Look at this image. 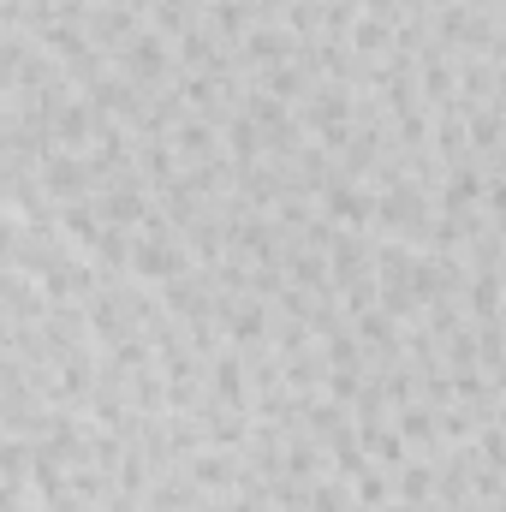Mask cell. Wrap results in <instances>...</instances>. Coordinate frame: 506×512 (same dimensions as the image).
Instances as JSON below:
<instances>
[{
    "instance_id": "cell-3",
    "label": "cell",
    "mask_w": 506,
    "mask_h": 512,
    "mask_svg": "<svg viewBox=\"0 0 506 512\" xmlns=\"http://www.w3.org/2000/svg\"><path fill=\"white\" fill-rule=\"evenodd\" d=\"M173 66H179V60H173V42H167V36H155V30H143L137 42H126V48L114 54V72L131 78L137 90H149V96H155V90H167Z\"/></svg>"
},
{
    "instance_id": "cell-8",
    "label": "cell",
    "mask_w": 506,
    "mask_h": 512,
    "mask_svg": "<svg viewBox=\"0 0 506 512\" xmlns=\"http://www.w3.org/2000/svg\"><path fill=\"white\" fill-rule=\"evenodd\" d=\"M239 60L262 72V66H280V60H298V36L280 24V18H256V30L239 42Z\"/></svg>"
},
{
    "instance_id": "cell-21",
    "label": "cell",
    "mask_w": 506,
    "mask_h": 512,
    "mask_svg": "<svg viewBox=\"0 0 506 512\" xmlns=\"http://www.w3.org/2000/svg\"><path fill=\"white\" fill-rule=\"evenodd\" d=\"M126 399H131V411H143V417H167V376H161V364L131 370L126 376Z\"/></svg>"
},
{
    "instance_id": "cell-12",
    "label": "cell",
    "mask_w": 506,
    "mask_h": 512,
    "mask_svg": "<svg viewBox=\"0 0 506 512\" xmlns=\"http://www.w3.org/2000/svg\"><path fill=\"white\" fill-rule=\"evenodd\" d=\"M102 227H108V215H102V197H78V203H60V233H66L78 251H90Z\"/></svg>"
},
{
    "instance_id": "cell-26",
    "label": "cell",
    "mask_w": 506,
    "mask_h": 512,
    "mask_svg": "<svg viewBox=\"0 0 506 512\" xmlns=\"http://www.w3.org/2000/svg\"><path fill=\"white\" fill-rule=\"evenodd\" d=\"M477 459L495 465V471H506V429L501 423H483V429H477Z\"/></svg>"
},
{
    "instance_id": "cell-22",
    "label": "cell",
    "mask_w": 506,
    "mask_h": 512,
    "mask_svg": "<svg viewBox=\"0 0 506 512\" xmlns=\"http://www.w3.org/2000/svg\"><path fill=\"white\" fill-rule=\"evenodd\" d=\"M322 346V358H328V370H370V346L358 340V328L346 322V328H334L328 340H316Z\"/></svg>"
},
{
    "instance_id": "cell-28",
    "label": "cell",
    "mask_w": 506,
    "mask_h": 512,
    "mask_svg": "<svg viewBox=\"0 0 506 512\" xmlns=\"http://www.w3.org/2000/svg\"><path fill=\"white\" fill-rule=\"evenodd\" d=\"M381 512H417V507H405V501H387V507H381Z\"/></svg>"
},
{
    "instance_id": "cell-27",
    "label": "cell",
    "mask_w": 506,
    "mask_h": 512,
    "mask_svg": "<svg viewBox=\"0 0 506 512\" xmlns=\"http://www.w3.org/2000/svg\"><path fill=\"white\" fill-rule=\"evenodd\" d=\"M483 209H489V221H506V173H489V191H483Z\"/></svg>"
},
{
    "instance_id": "cell-30",
    "label": "cell",
    "mask_w": 506,
    "mask_h": 512,
    "mask_svg": "<svg viewBox=\"0 0 506 512\" xmlns=\"http://www.w3.org/2000/svg\"><path fill=\"white\" fill-rule=\"evenodd\" d=\"M501 328H506V316H501Z\"/></svg>"
},
{
    "instance_id": "cell-29",
    "label": "cell",
    "mask_w": 506,
    "mask_h": 512,
    "mask_svg": "<svg viewBox=\"0 0 506 512\" xmlns=\"http://www.w3.org/2000/svg\"><path fill=\"white\" fill-rule=\"evenodd\" d=\"M495 423H501V429H506V399H501V411H495Z\"/></svg>"
},
{
    "instance_id": "cell-6",
    "label": "cell",
    "mask_w": 506,
    "mask_h": 512,
    "mask_svg": "<svg viewBox=\"0 0 506 512\" xmlns=\"http://www.w3.org/2000/svg\"><path fill=\"white\" fill-rule=\"evenodd\" d=\"M185 471H191V483H197L203 495H239V489L251 483V465H245V453H233V447H197V453L185 459Z\"/></svg>"
},
{
    "instance_id": "cell-10",
    "label": "cell",
    "mask_w": 506,
    "mask_h": 512,
    "mask_svg": "<svg viewBox=\"0 0 506 512\" xmlns=\"http://www.w3.org/2000/svg\"><path fill=\"white\" fill-rule=\"evenodd\" d=\"M393 423H399V435L423 453V459H435L447 441H441V411L435 405H423V399H405V405H393Z\"/></svg>"
},
{
    "instance_id": "cell-20",
    "label": "cell",
    "mask_w": 506,
    "mask_h": 512,
    "mask_svg": "<svg viewBox=\"0 0 506 512\" xmlns=\"http://www.w3.org/2000/svg\"><path fill=\"white\" fill-rule=\"evenodd\" d=\"M221 143H227V155H233L239 167H256V161L268 155V143H262V126H256L245 108H239V114H233V120L221 126Z\"/></svg>"
},
{
    "instance_id": "cell-24",
    "label": "cell",
    "mask_w": 506,
    "mask_h": 512,
    "mask_svg": "<svg viewBox=\"0 0 506 512\" xmlns=\"http://www.w3.org/2000/svg\"><path fill=\"white\" fill-rule=\"evenodd\" d=\"M441 358H447V370L459 376V370H483V352H477V328H459L453 340H441Z\"/></svg>"
},
{
    "instance_id": "cell-13",
    "label": "cell",
    "mask_w": 506,
    "mask_h": 512,
    "mask_svg": "<svg viewBox=\"0 0 506 512\" xmlns=\"http://www.w3.org/2000/svg\"><path fill=\"white\" fill-rule=\"evenodd\" d=\"M393 495L405 501V507H429L435 501V459H423V453H411L399 471H393Z\"/></svg>"
},
{
    "instance_id": "cell-19",
    "label": "cell",
    "mask_w": 506,
    "mask_h": 512,
    "mask_svg": "<svg viewBox=\"0 0 506 512\" xmlns=\"http://www.w3.org/2000/svg\"><path fill=\"white\" fill-rule=\"evenodd\" d=\"M501 149H506V108H501V102H483V108H471V155L495 161Z\"/></svg>"
},
{
    "instance_id": "cell-1",
    "label": "cell",
    "mask_w": 506,
    "mask_h": 512,
    "mask_svg": "<svg viewBox=\"0 0 506 512\" xmlns=\"http://www.w3.org/2000/svg\"><path fill=\"white\" fill-rule=\"evenodd\" d=\"M191 268H203L191 245L179 239V233H137V245H131V280H143V286H167V280H179V274H191Z\"/></svg>"
},
{
    "instance_id": "cell-23",
    "label": "cell",
    "mask_w": 506,
    "mask_h": 512,
    "mask_svg": "<svg viewBox=\"0 0 506 512\" xmlns=\"http://www.w3.org/2000/svg\"><path fill=\"white\" fill-rule=\"evenodd\" d=\"M352 501H358L364 512H381L387 501H399V495H393V471H381V465H370V471H364V477L352 483Z\"/></svg>"
},
{
    "instance_id": "cell-4",
    "label": "cell",
    "mask_w": 506,
    "mask_h": 512,
    "mask_svg": "<svg viewBox=\"0 0 506 512\" xmlns=\"http://www.w3.org/2000/svg\"><path fill=\"white\" fill-rule=\"evenodd\" d=\"M334 227H346V233H376V185H358V179H334L328 191H322V203H316Z\"/></svg>"
},
{
    "instance_id": "cell-14",
    "label": "cell",
    "mask_w": 506,
    "mask_h": 512,
    "mask_svg": "<svg viewBox=\"0 0 506 512\" xmlns=\"http://www.w3.org/2000/svg\"><path fill=\"white\" fill-rule=\"evenodd\" d=\"M465 316H471V328H477V322H501L506 316V274H471V286H465Z\"/></svg>"
},
{
    "instance_id": "cell-2",
    "label": "cell",
    "mask_w": 506,
    "mask_h": 512,
    "mask_svg": "<svg viewBox=\"0 0 506 512\" xmlns=\"http://www.w3.org/2000/svg\"><path fill=\"white\" fill-rule=\"evenodd\" d=\"M215 322H221L227 346H239V352H256V346L274 340V304L256 298V292H221Z\"/></svg>"
},
{
    "instance_id": "cell-9",
    "label": "cell",
    "mask_w": 506,
    "mask_h": 512,
    "mask_svg": "<svg viewBox=\"0 0 506 512\" xmlns=\"http://www.w3.org/2000/svg\"><path fill=\"white\" fill-rule=\"evenodd\" d=\"M90 36H96L102 54H120L126 42L143 36V12H131V6H120V0H102V6L90 12Z\"/></svg>"
},
{
    "instance_id": "cell-7",
    "label": "cell",
    "mask_w": 506,
    "mask_h": 512,
    "mask_svg": "<svg viewBox=\"0 0 506 512\" xmlns=\"http://www.w3.org/2000/svg\"><path fill=\"white\" fill-rule=\"evenodd\" d=\"M209 399H221V405H233V411H251L256 405L251 364H245L239 346H221V352L209 358Z\"/></svg>"
},
{
    "instance_id": "cell-16",
    "label": "cell",
    "mask_w": 506,
    "mask_h": 512,
    "mask_svg": "<svg viewBox=\"0 0 506 512\" xmlns=\"http://www.w3.org/2000/svg\"><path fill=\"white\" fill-rule=\"evenodd\" d=\"M393 30H399V18H381V12H364L358 24H352V54L364 60V66H376L393 54Z\"/></svg>"
},
{
    "instance_id": "cell-17",
    "label": "cell",
    "mask_w": 506,
    "mask_h": 512,
    "mask_svg": "<svg viewBox=\"0 0 506 512\" xmlns=\"http://www.w3.org/2000/svg\"><path fill=\"white\" fill-rule=\"evenodd\" d=\"M209 30H215L227 48H239L256 30V0H209Z\"/></svg>"
},
{
    "instance_id": "cell-5",
    "label": "cell",
    "mask_w": 506,
    "mask_h": 512,
    "mask_svg": "<svg viewBox=\"0 0 506 512\" xmlns=\"http://www.w3.org/2000/svg\"><path fill=\"white\" fill-rule=\"evenodd\" d=\"M36 185L54 197V203H78V197H96V173H90V155H72V149H48L42 167H36Z\"/></svg>"
},
{
    "instance_id": "cell-15",
    "label": "cell",
    "mask_w": 506,
    "mask_h": 512,
    "mask_svg": "<svg viewBox=\"0 0 506 512\" xmlns=\"http://www.w3.org/2000/svg\"><path fill=\"white\" fill-rule=\"evenodd\" d=\"M256 90H268V96H280V102H292V108H304V96H310V72L298 66V60H280V66H262L251 72Z\"/></svg>"
},
{
    "instance_id": "cell-25",
    "label": "cell",
    "mask_w": 506,
    "mask_h": 512,
    "mask_svg": "<svg viewBox=\"0 0 506 512\" xmlns=\"http://www.w3.org/2000/svg\"><path fill=\"white\" fill-rule=\"evenodd\" d=\"M477 429H483V423H477L465 405H447V411H441V441H447V447H471Z\"/></svg>"
},
{
    "instance_id": "cell-11",
    "label": "cell",
    "mask_w": 506,
    "mask_h": 512,
    "mask_svg": "<svg viewBox=\"0 0 506 512\" xmlns=\"http://www.w3.org/2000/svg\"><path fill=\"white\" fill-rule=\"evenodd\" d=\"M167 143L179 149V161H185V167H197V161H215V155L227 149V143H221V126H215L209 114H185V120H179V131H173Z\"/></svg>"
},
{
    "instance_id": "cell-31",
    "label": "cell",
    "mask_w": 506,
    "mask_h": 512,
    "mask_svg": "<svg viewBox=\"0 0 506 512\" xmlns=\"http://www.w3.org/2000/svg\"><path fill=\"white\" fill-rule=\"evenodd\" d=\"M501 274H506V268H501Z\"/></svg>"
},
{
    "instance_id": "cell-18",
    "label": "cell",
    "mask_w": 506,
    "mask_h": 512,
    "mask_svg": "<svg viewBox=\"0 0 506 512\" xmlns=\"http://www.w3.org/2000/svg\"><path fill=\"white\" fill-rule=\"evenodd\" d=\"M358 435H364V447H370V459H376L381 471H399V465L417 453V447L399 435V423H393V417H387V423H364Z\"/></svg>"
}]
</instances>
